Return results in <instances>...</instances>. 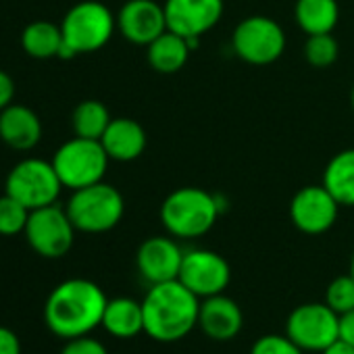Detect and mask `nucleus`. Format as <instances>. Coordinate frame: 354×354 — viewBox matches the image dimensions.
Listing matches in <instances>:
<instances>
[{
    "instance_id": "obj_15",
    "label": "nucleus",
    "mask_w": 354,
    "mask_h": 354,
    "mask_svg": "<svg viewBox=\"0 0 354 354\" xmlns=\"http://www.w3.org/2000/svg\"><path fill=\"white\" fill-rule=\"evenodd\" d=\"M117 30L138 46H148L167 32L165 7L156 0H127L117 13Z\"/></svg>"
},
{
    "instance_id": "obj_25",
    "label": "nucleus",
    "mask_w": 354,
    "mask_h": 354,
    "mask_svg": "<svg viewBox=\"0 0 354 354\" xmlns=\"http://www.w3.org/2000/svg\"><path fill=\"white\" fill-rule=\"evenodd\" d=\"M337 55H339V44L331 36V32L308 36V40L304 44V57H306L308 65H313L317 69H325V67L333 65L337 61Z\"/></svg>"
},
{
    "instance_id": "obj_35",
    "label": "nucleus",
    "mask_w": 354,
    "mask_h": 354,
    "mask_svg": "<svg viewBox=\"0 0 354 354\" xmlns=\"http://www.w3.org/2000/svg\"><path fill=\"white\" fill-rule=\"evenodd\" d=\"M350 104H352V111H354V86H352V90H350Z\"/></svg>"
},
{
    "instance_id": "obj_34",
    "label": "nucleus",
    "mask_w": 354,
    "mask_h": 354,
    "mask_svg": "<svg viewBox=\"0 0 354 354\" xmlns=\"http://www.w3.org/2000/svg\"><path fill=\"white\" fill-rule=\"evenodd\" d=\"M350 275L354 277V252H352V259H350Z\"/></svg>"
},
{
    "instance_id": "obj_18",
    "label": "nucleus",
    "mask_w": 354,
    "mask_h": 354,
    "mask_svg": "<svg viewBox=\"0 0 354 354\" xmlns=\"http://www.w3.org/2000/svg\"><path fill=\"white\" fill-rule=\"evenodd\" d=\"M100 144L104 146L111 160L129 162V160H136L144 152L146 131L138 121L129 117H117V119H111L106 131L100 138Z\"/></svg>"
},
{
    "instance_id": "obj_5",
    "label": "nucleus",
    "mask_w": 354,
    "mask_h": 354,
    "mask_svg": "<svg viewBox=\"0 0 354 354\" xmlns=\"http://www.w3.org/2000/svg\"><path fill=\"white\" fill-rule=\"evenodd\" d=\"M109 160L111 158L100 140L75 136L57 148L53 156V167L63 188L73 192L102 182L109 169Z\"/></svg>"
},
{
    "instance_id": "obj_4",
    "label": "nucleus",
    "mask_w": 354,
    "mask_h": 354,
    "mask_svg": "<svg viewBox=\"0 0 354 354\" xmlns=\"http://www.w3.org/2000/svg\"><path fill=\"white\" fill-rule=\"evenodd\" d=\"M65 211L77 232L104 234L121 223L125 213V201L115 186L98 182L73 190Z\"/></svg>"
},
{
    "instance_id": "obj_33",
    "label": "nucleus",
    "mask_w": 354,
    "mask_h": 354,
    "mask_svg": "<svg viewBox=\"0 0 354 354\" xmlns=\"http://www.w3.org/2000/svg\"><path fill=\"white\" fill-rule=\"evenodd\" d=\"M321 354H354V346L344 342L342 337H337L333 344H329Z\"/></svg>"
},
{
    "instance_id": "obj_28",
    "label": "nucleus",
    "mask_w": 354,
    "mask_h": 354,
    "mask_svg": "<svg viewBox=\"0 0 354 354\" xmlns=\"http://www.w3.org/2000/svg\"><path fill=\"white\" fill-rule=\"evenodd\" d=\"M250 354H304V350L298 348L286 333H267L252 344Z\"/></svg>"
},
{
    "instance_id": "obj_17",
    "label": "nucleus",
    "mask_w": 354,
    "mask_h": 354,
    "mask_svg": "<svg viewBox=\"0 0 354 354\" xmlns=\"http://www.w3.org/2000/svg\"><path fill=\"white\" fill-rule=\"evenodd\" d=\"M42 140V121L26 104H11L0 111V142L17 152L34 150Z\"/></svg>"
},
{
    "instance_id": "obj_3",
    "label": "nucleus",
    "mask_w": 354,
    "mask_h": 354,
    "mask_svg": "<svg viewBox=\"0 0 354 354\" xmlns=\"http://www.w3.org/2000/svg\"><path fill=\"white\" fill-rule=\"evenodd\" d=\"M219 196L203 188L186 186L173 190L160 205V223L177 240H196L213 230L221 215Z\"/></svg>"
},
{
    "instance_id": "obj_27",
    "label": "nucleus",
    "mask_w": 354,
    "mask_h": 354,
    "mask_svg": "<svg viewBox=\"0 0 354 354\" xmlns=\"http://www.w3.org/2000/svg\"><path fill=\"white\" fill-rule=\"evenodd\" d=\"M325 304L331 310H335L337 315L354 310V277L350 273L335 277L327 286V290H325Z\"/></svg>"
},
{
    "instance_id": "obj_20",
    "label": "nucleus",
    "mask_w": 354,
    "mask_h": 354,
    "mask_svg": "<svg viewBox=\"0 0 354 354\" xmlns=\"http://www.w3.org/2000/svg\"><path fill=\"white\" fill-rule=\"evenodd\" d=\"M190 53H192V48H190L188 40L175 32H169V30L146 46V57H148L150 67L154 71L167 73V75L180 71L188 63Z\"/></svg>"
},
{
    "instance_id": "obj_23",
    "label": "nucleus",
    "mask_w": 354,
    "mask_h": 354,
    "mask_svg": "<svg viewBox=\"0 0 354 354\" xmlns=\"http://www.w3.org/2000/svg\"><path fill=\"white\" fill-rule=\"evenodd\" d=\"M21 48L28 57L46 61V59H57L59 48L63 44V32L61 26L53 21H32L24 28L21 32Z\"/></svg>"
},
{
    "instance_id": "obj_7",
    "label": "nucleus",
    "mask_w": 354,
    "mask_h": 354,
    "mask_svg": "<svg viewBox=\"0 0 354 354\" xmlns=\"http://www.w3.org/2000/svg\"><path fill=\"white\" fill-rule=\"evenodd\" d=\"M63 184L53 167V160L44 158H24L7 175L5 192L19 201L30 211L57 205Z\"/></svg>"
},
{
    "instance_id": "obj_9",
    "label": "nucleus",
    "mask_w": 354,
    "mask_h": 354,
    "mask_svg": "<svg viewBox=\"0 0 354 354\" xmlns=\"http://www.w3.org/2000/svg\"><path fill=\"white\" fill-rule=\"evenodd\" d=\"M286 335L304 352H323L339 337V315L325 302L300 304L286 319Z\"/></svg>"
},
{
    "instance_id": "obj_21",
    "label": "nucleus",
    "mask_w": 354,
    "mask_h": 354,
    "mask_svg": "<svg viewBox=\"0 0 354 354\" xmlns=\"http://www.w3.org/2000/svg\"><path fill=\"white\" fill-rule=\"evenodd\" d=\"M323 186L339 203L354 207V148L337 152L323 171Z\"/></svg>"
},
{
    "instance_id": "obj_22",
    "label": "nucleus",
    "mask_w": 354,
    "mask_h": 354,
    "mask_svg": "<svg viewBox=\"0 0 354 354\" xmlns=\"http://www.w3.org/2000/svg\"><path fill=\"white\" fill-rule=\"evenodd\" d=\"M296 26L308 34H329L339 19V7L335 0H296L294 7Z\"/></svg>"
},
{
    "instance_id": "obj_12",
    "label": "nucleus",
    "mask_w": 354,
    "mask_h": 354,
    "mask_svg": "<svg viewBox=\"0 0 354 354\" xmlns=\"http://www.w3.org/2000/svg\"><path fill=\"white\" fill-rule=\"evenodd\" d=\"M339 203L331 192L321 186H306L298 190L290 203V217L296 230L308 236H321L329 232L337 219Z\"/></svg>"
},
{
    "instance_id": "obj_16",
    "label": "nucleus",
    "mask_w": 354,
    "mask_h": 354,
    "mask_svg": "<svg viewBox=\"0 0 354 354\" xmlns=\"http://www.w3.org/2000/svg\"><path fill=\"white\" fill-rule=\"evenodd\" d=\"M198 327L207 337L215 342H230L242 331L244 313L236 300L217 294L201 302Z\"/></svg>"
},
{
    "instance_id": "obj_13",
    "label": "nucleus",
    "mask_w": 354,
    "mask_h": 354,
    "mask_svg": "<svg viewBox=\"0 0 354 354\" xmlns=\"http://www.w3.org/2000/svg\"><path fill=\"white\" fill-rule=\"evenodd\" d=\"M167 30L190 38H203L223 17V0H165Z\"/></svg>"
},
{
    "instance_id": "obj_11",
    "label": "nucleus",
    "mask_w": 354,
    "mask_h": 354,
    "mask_svg": "<svg viewBox=\"0 0 354 354\" xmlns=\"http://www.w3.org/2000/svg\"><path fill=\"white\" fill-rule=\"evenodd\" d=\"M177 279L188 290H192L201 300H205L225 292L232 279V269L219 252L194 248L184 254Z\"/></svg>"
},
{
    "instance_id": "obj_31",
    "label": "nucleus",
    "mask_w": 354,
    "mask_h": 354,
    "mask_svg": "<svg viewBox=\"0 0 354 354\" xmlns=\"http://www.w3.org/2000/svg\"><path fill=\"white\" fill-rule=\"evenodd\" d=\"M0 354H21L19 337L3 325H0Z\"/></svg>"
},
{
    "instance_id": "obj_32",
    "label": "nucleus",
    "mask_w": 354,
    "mask_h": 354,
    "mask_svg": "<svg viewBox=\"0 0 354 354\" xmlns=\"http://www.w3.org/2000/svg\"><path fill=\"white\" fill-rule=\"evenodd\" d=\"M339 337L354 346V310L339 315Z\"/></svg>"
},
{
    "instance_id": "obj_1",
    "label": "nucleus",
    "mask_w": 354,
    "mask_h": 354,
    "mask_svg": "<svg viewBox=\"0 0 354 354\" xmlns=\"http://www.w3.org/2000/svg\"><path fill=\"white\" fill-rule=\"evenodd\" d=\"M201 302L180 279L150 286L142 300L144 333L160 344L184 339L198 327Z\"/></svg>"
},
{
    "instance_id": "obj_10",
    "label": "nucleus",
    "mask_w": 354,
    "mask_h": 354,
    "mask_svg": "<svg viewBox=\"0 0 354 354\" xmlns=\"http://www.w3.org/2000/svg\"><path fill=\"white\" fill-rule=\"evenodd\" d=\"M75 232L77 230L69 219L67 211L59 205H48L30 211V219L24 234L34 252L44 259H61L71 250Z\"/></svg>"
},
{
    "instance_id": "obj_24",
    "label": "nucleus",
    "mask_w": 354,
    "mask_h": 354,
    "mask_svg": "<svg viewBox=\"0 0 354 354\" xmlns=\"http://www.w3.org/2000/svg\"><path fill=\"white\" fill-rule=\"evenodd\" d=\"M111 113L100 100H84L73 109L71 127L73 133L88 140H100L111 123Z\"/></svg>"
},
{
    "instance_id": "obj_2",
    "label": "nucleus",
    "mask_w": 354,
    "mask_h": 354,
    "mask_svg": "<svg viewBox=\"0 0 354 354\" xmlns=\"http://www.w3.org/2000/svg\"><path fill=\"white\" fill-rule=\"evenodd\" d=\"M106 302V294L98 283L73 277L50 292L44 304V321L48 329L63 339L90 335L102 325Z\"/></svg>"
},
{
    "instance_id": "obj_29",
    "label": "nucleus",
    "mask_w": 354,
    "mask_h": 354,
    "mask_svg": "<svg viewBox=\"0 0 354 354\" xmlns=\"http://www.w3.org/2000/svg\"><path fill=\"white\" fill-rule=\"evenodd\" d=\"M61 354H109V352H106L104 344L98 342L96 337L82 335V337L67 339V344L61 350Z\"/></svg>"
},
{
    "instance_id": "obj_19",
    "label": "nucleus",
    "mask_w": 354,
    "mask_h": 354,
    "mask_svg": "<svg viewBox=\"0 0 354 354\" xmlns=\"http://www.w3.org/2000/svg\"><path fill=\"white\" fill-rule=\"evenodd\" d=\"M102 327L109 335L117 339H131L144 333L142 302H136L131 298L109 300L104 315H102Z\"/></svg>"
},
{
    "instance_id": "obj_8",
    "label": "nucleus",
    "mask_w": 354,
    "mask_h": 354,
    "mask_svg": "<svg viewBox=\"0 0 354 354\" xmlns=\"http://www.w3.org/2000/svg\"><path fill=\"white\" fill-rule=\"evenodd\" d=\"M232 46L234 53L250 65H271L286 50V34L275 19L252 15L236 26Z\"/></svg>"
},
{
    "instance_id": "obj_6",
    "label": "nucleus",
    "mask_w": 354,
    "mask_h": 354,
    "mask_svg": "<svg viewBox=\"0 0 354 354\" xmlns=\"http://www.w3.org/2000/svg\"><path fill=\"white\" fill-rule=\"evenodd\" d=\"M115 30L117 17L98 0H82L65 13L61 21L63 40L77 55H88L104 48L111 42Z\"/></svg>"
},
{
    "instance_id": "obj_14",
    "label": "nucleus",
    "mask_w": 354,
    "mask_h": 354,
    "mask_svg": "<svg viewBox=\"0 0 354 354\" xmlns=\"http://www.w3.org/2000/svg\"><path fill=\"white\" fill-rule=\"evenodd\" d=\"M184 250L173 236H152L144 240L136 252V267L142 279L150 286L180 277Z\"/></svg>"
},
{
    "instance_id": "obj_30",
    "label": "nucleus",
    "mask_w": 354,
    "mask_h": 354,
    "mask_svg": "<svg viewBox=\"0 0 354 354\" xmlns=\"http://www.w3.org/2000/svg\"><path fill=\"white\" fill-rule=\"evenodd\" d=\"M15 80L5 71L0 69V111H5L7 106L13 104L15 100Z\"/></svg>"
},
{
    "instance_id": "obj_26",
    "label": "nucleus",
    "mask_w": 354,
    "mask_h": 354,
    "mask_svg": "<svg viewBox=\"0 0 354 354\" xmlns=\"http://www.w3.org/2000/svg\"><path fill=\"white\" fill-rule=\"evenodd\" d=\"M30 209L7 192L0 196V236H17L26 232Z\"/></svg>"
}]
</instances>
